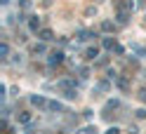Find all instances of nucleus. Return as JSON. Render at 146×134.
I'll list each match as a JSON object with an SVG mask.
<instances>
[{
    "mask_svg": "<svg viewBox=\"0 0 146 134\" xmlns=\"http://www.w3.org/2000/svg\"><path fill=\"white\" fill-rule=\"evenodd\" d=\"M31 104H33V106H38V108H47V106H50V101H47V99H42V96H38V94H33V96H31Z\"/></svg>",
    "mask_w": 146,
    "mask_h": 134,
    "instance_id": "nucleus-1",
    "label": "nucleus"
},
{
    "mask_svg": "<svg viewBox=\"0 0 146 134\" xmlns=\"http://www.w3.org/2000/svg\"><path fill=\"white\" fill-rule=\"evenodd\" d=\"M64 61V57L59 54V52H54V54H50V66H57V64H61Z\"/></svg>",
    "mask_w": 146,
    "mask_h": 134,
    "instance_id": "nucleus-2",
    "label": "nucleus"
},
{
    "mask_svg": "<svg viewBox=\"0 0 146 134\" xmlns=\"http://www.w3.org/2000/svg\"><path fill=\"white\" fill-rule=\"evenodd\" d=\"M29 26H31L33 33H38V28H40V19H38V17H31V24H29Z\"/></svg>",
    "mask_w": 146,
    "mask_h": 134,
    "instance_id": "nucleus-3",
    "label": "nucleus"
},
{
    "mask_svg": "<svg viewBox=\"0 0 146 134\" xmlns=\"http://www.w3.org/2000/svg\"><path fill=\"white\" fill-rule=\"evenodd\" d=\"M50 111H64V106L59 104V101H50V106H47Z\"/></svg>",
    "mask_w": 146,
    "mask_h": 134,
    "instance_id": "nucleus-4",
    "label": "nucleus"
},
{
    "mask_svg": "<svg viewBox=\"0 0 146 134\" xmlns=\"http://www.w3.org/2000/svg\"><path fill=\"white\" fill-rule=\"evenodd\" d=\"M90 38H92V33H90V31H80L78 33V40H90Z\"/></svg>",
    "mask_w": 146,
    "mask_h": 134,
    "instance_id": "nucleus-5",
    "label": "nucleus"
},
{
    "mask_svg": "<svg viewBox=\"0 0 146 134\" xmlns=\"http://www.w3.org/2000/svg\"><path fill=\"white\" fill-rule=\"evenodd\" d=\"M40 40H45V42L52 40V31H40Z\"/></svg>",
    "mask_w": 146,
    "mask_h": 134,
    "instance_id": "nucleus-6",
    "label": "nucleus"
},
{
    "mask_svg": "<svg viewBox=\"0 0 146 134\" xmlns=\"http://www.w3.org/2000/svg\"><path fill=\"white\" fill-rule=\"evenodd\" d=\"M97 54H99V50H97V47H92V50H87V59H94Z\"/></svg>",
    "mask_w": 146,
    "mask_h": 134,
    "instance_id": "nucleus-7",
    "label": "nucleus"
},
{
    "mask_svg": "<svg viewBox=\"0 0 146 134\" xmlns=\"http://www.w3.org/2000/svg\"><path fill=\"white\" fill-rule=\"evenodd\" d=\"M0 52H3V57H7V54H10V45H7V42H3V47H0Z\"/></svg>",
    "mask_w": 146,
    "mask_h": 134,
    "instance_id": "nucleus-8",
    "label": "nucleus"
},
{
    "mask_svg": "<svg viewBox=\"0 0 146 134\" xmlns=\"http://www.w3.org/2000/svg\"><path fill=\"white\" fill-rule=\"evenodd\" d=\"M0 3H3V5H10V0H0Z\"/></svg>",
    "mask_w": 146,
    "mask_h": 134,
    "instance_id": "nucleus-9",
    "label": "nucleus"
}]
</instances>
